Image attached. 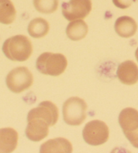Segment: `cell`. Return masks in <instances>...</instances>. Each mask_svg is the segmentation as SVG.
<instances>
[{"instance_id":"obj_1","label":"cell","mask_w":138,"mask_h":153,"mask_svg":"<svg viewBox=\"0 0 138 153\" xmlns=\"http://www.w3.org/2000/svg\"><path fill=\"white\" fill-rule=\"evenodd\" d=\"M2 50L9 59L15 62H25L32 55L33 45L27 36L16 35L4 42Z\"/></svg>"},{"instance_id":"obj_2","label":"cell","mask_w":138,"mask_h":153,"mask_svg":"<svg viewBox=\"0 0 138 153\" xmlns=\"http://www.w3.org/2000/svg\"><path fill=\"white\" fill-rule=\"evenodd\" d=\"M68 62L61 53L46 52L38 58L36 67L39 72L45 75L58 76L64 72Z\"/></svg>"},{"instance_id":"obj_3","label":"cell","mask_w":138,"mask_h":153,"mask_svg":"<svg viewBox=\"0 0 138 153\" xmlns=\"http://www.w3.org/2000/svg\"><path fill=\"white\" fill-rule=\"evenodd\" d=\"M87 109V103L83 99L76 97H71L63 105L64 121L70 126L82 124L86 118Z\"/></svg>"},{"instance_id":"obj_4","label":"cell","mask_w":138,"mask_h":153,"mask_svg":"<svg viewBox=\"0 0 138 153\" xmlns=\"http://www.w3.org/2000/svg\"><path fill=\"white\" fill-rule=\"evenodd\" d=\"M118 122L126 138L138 149V111L129 107L121 111Z\"/></svg>"},{"instance_id":"obj_5","label":"cell","mask_w":138,"mask_h":153,"mask_svg":"<svg viewBox=\"0 0 138 153\" xmlns=\"http://www.w3.org/2000/svg\"><path fill=\"white\" fill-rule=\"evenodd\" d=\"M33 83V74L26 67L14 68L10 71L6 77L8 88L15 93H20L28 89Z\"/></svg>"},{"instance_id":"obj_6","label":"cell","mask_w":138,"mask_h":153,"mask_svg":"<svg viewBox=\"0 0 138 153\" xmlns=\"http://www.w3.org/2000/svg\"><path fill=\"white\" fill-rule=\"evenodd\" d=\"M83 137L88 144L99 146L107 142L109 138V129L104 121L92 120L85 126Z\"/></svg>"},{"instance_id":"obj_7","label":"cell","mask_w":138,"mask_h":153,"mask_svg":"<svg viewBox=\"0 0 138 153\" xmlns=\"http://www.w3.org/2000/svg\"><path fill=\"white\" fill-rule=\"evenodd\" d=\"M91 0H70L62 6V14L66 20H82L89 14L92 10Z\"/></svg>"},{"instance_id":"obj_8","label":"cell","mask_w":138,"mask_h":153,"mask_svg":"<svg viewBox=\"0 0 138 153\" xmlns=\"http://www.w3.org/2000/svg\"><path fill=\"white\" fill-rule=\"evenodd\" d=\"M58 109L51 101H46L41 102L39 106L28 112L27 117H38L44 120L50 126H54L58 120Z\"/></svg>"},{"instance_id":"obj_9","label":"cell","mask_w":138,"mask_h":153,"mask_svg":"<svg viewBox=\"0 0 138 153\" xmlns=\"http://www.w3.org/2000/svg\"><path fill=\"white\" fill-rule=\"evenodd\" d=\"M27 121L25 133L30 140L41 141L48 135L50 126L45 120L38 117H27Z\"/></svg>"},{"instance_id":"obj_10","label":"cell","mask_w":138,"mask_h":153,"mask_svg":"<svg viewBox=\"0 0 138 153\" xmlns=\"http://www.w3.org/2000/svg\"><path fill=\"white\" fill-rule=\"evenodd\" d=\"M117 76L122 83L134 85L138 82V67L133 61L128 60L119 65Z\"/></svg>"},{"instance_id":"obj_11","label":"cell","mask_w":138,"mask_h":153,"mask_svg":"<svg viewBox=\"0 0 138 153\" xmlns=\"http://www.w3.org/2000/svg\"><path fill=\"white\" fill-rule=\"evenodd\" d=\"M18 134L11 128L0 129V152H12L16 149Z\"/></svg>"},{"instance_id":"obj_12","label":"cell","mask_w":138,"mask_h":153,"mask_svg":"<svg viewBox=\"0 0 138 153\" xmlns=\"http://www.w3.org/2000/svg\"><path fill=\"white\" fill-rule=\"evenodd\" d=\"M116 33L121 37L129 38L134 36L137 29V23L129 16H121L116 20L115 25Z\"/></svg>"},{"instance_id":"obj_13","label":"cell","mask_w":138,"mask_h":153,"mask_svg":"<svg viewBox=\"0 0 138 153\" xmlns=\"http://www.w3.org/2000/svg\"><path fill=\"white\" fill-rule=\"evenodd\" d=\"M40 152H72L73 146L67 139L57 138L51 139L41 145Z\"/></svg>"},{"instance_id":"obj_14","label":"cell","mask_w":138,"mask_h":153,"mask_svg":"<svg viewBox=\"0 0 138 153\" xmlns=\"http://www.w3.org/2000/svg\"><path fill=\"white\" fill-rule=\"evenodd\" d=\"M88 32V26L82 20H73L66 28V35L72 41H80L86 37Z\"/></svg>"},{"instance_id":"obj_15","label":"cell","mask_w":138,"mask_h":153,"mask_svg":"<svg viewBox=\"0 0 138 153\" xmlns=\"http://www.w3.org/2000/svg\"><path fill=\"white\" fill-rule=\"evenodd\" d=\"M50 30L48 22L42 18H37L31 20L28 26V33L32 37L39 39L47 35Z\"/></svg>"},{"instance_id":"obj_16","label":"cell","mask_w":138,"mask_h":153,"mask_svg":"<svg viewBox=\"0 0 138 153\" xmlns=\"http://www.w3.org/2000/svg\"><path fill=\"white\" fill-rule=\"evenodd\" d=\"M16 14L15 7L10 0H0V23L10 25Z\"/></svg>"},{"instance_id":"obj_17","label":"cell","mask_w":138,"mask_h":153,"mask_svg":"<svg viewBox=\"0 0 138 153\" xmlns=\"http://www.w3.org/2000/svg\"><path fill=\"white\" fill-rule=\"evenodd\" d=\"M58 0H33L34 8L43 14H52L58 7Z\"/></svg>"},{"instance_id":"obj_18","label":"cell","mask_w":138,"mask_h":153,"mask_svg":"<svg viewBox=\"0 0 138 153\" xmlns=\"http://www.w3.org/2000/svg\"><path fill=\"white\" fill-rule=\"evenodd\" d=\"M135 1V0H112L114 5L121 9L128 8Z\"/></svg>"},{"instance_id":"obj_19","label":"cell","mask_w":138,"mask_h":153,"mask_svg":"<svg viewBox=\"0 0 138 153\" xmlns=\"http://www.w3.org/2000/svg\"><path fill=\"white\" fill-rule=\"evenodd\" d=\"M135 57H136V59L138 62V48L137 49L136 51H135Z\"/></svg>"}]
</instances>
